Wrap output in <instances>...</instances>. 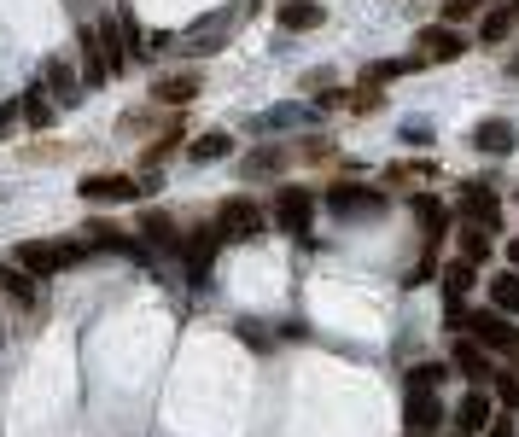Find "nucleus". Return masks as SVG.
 Masks as SVG:
<instances>
[{
    "label": "nucleus",
    "instance_id": "4c0bfd02",
    "mask_svg": "<svg viewBox=\"0 0 519 437\" xmlns=\"http://www.w3.org/2000/svg\"><path fill=\"white\" fill-rule=\"evenodd\" d=\"M508 263H514V274H519V239H514V245H508Z\"/></svg>",
    "mask_w": 519,
    "mask_h": 437
},
{
    "label": "nucleus",
    "instance_id": "9d476101",
    "mask_svg": "<svg viewBox=\"0 0 519 437\" xmlns=\"http://www.w3.org/2000/svg\"><path fill=\"white\" fill-rule=\"evenodd\" d=\"M490 420H496V403H490V391H467V397H461V408H455V437L490 432Z\"/></svg>",
    "mask_w": 519,
    "mask_h": 437
},
{
    "label": "nucleus",
    "instance_id": "20e7f679",
    "mask_svg": "<svg viewBox=\"0 0 519 437\" xmlns=\"http://www.w3.org/2000/svg\"><path fill=\"white\" fill-rule=\"evenodd\" d=\"M257 234H263V210H257V199L234 193V199L216 204V239H257Z\"/></svg>",
    "mask_w": 519,
    "mask_h": 437
},
{
    "label": "nucleus",
    "instance_id": "f3484780",
    "mask_svg": "<svg viewBox=\"0 0 519 437\" xmlns=\"http://www.w3.org/2000/svg\"><path fill=\"white\" fill-rule=\"evenodd\" d=\"M455 368L473 379V391H485V385H490V373H496V368H490V356L479 350V344H473V338H467V344H455Z\"/></svg>",
    "mask_w": 519,
    "mask_h": 437
},
{
    "label": "nucleus",
    "instance_id": "dca6fc26",
    "mask_svg": "<svg viewBox=\"0 0 519 437\" xmlns=\"http://www.w3.org/2000/svg\"><path fill=\"white\" fill-rule=\"evenodd\" d=\"M76 53H82V82H88V88H105V76H111V70H105L100 35H94V30H82V35H76Z\"/></svg>",
    "mask_w": 519,
    "mask_h": 437
},
{
    "label": "nucleus",
    "instance_id": "b1692460",
    "mask_svg": "<svg viewBox=\"0 0 519 437\" xmlns=\"http://www.w3.org/2000/svg\"><path fill=\"white\" fill-rule=\"evenodd\" d=\"M514 12H508V6H496V12H485V24H479V41H485V47H496V41H508V35H514Z\"/></svg>",
    "mask_w": 519,
    "mask_h": 437
},
{
    "label": "nucleus",
    "instance_id": "2eb2a0df",
    "mask_svg": "<svg viewBox=\"0 0 519 437\" xmlns=\"http://www.w3.org/2000/svg\"><path fill=\"white\" fill-rule=\"evenodd\" d=\"M415 216H420V228H426V239L450 234V222H455V210L438 193H415Z\"/></svg>",
    "mask_w": 519,
    "mask_h": 437
},
{
    "label": "nucleus",
    "instance_id": "72a5a7b5",
    "mask_svg": "<svg viewBox=\"0 0 519 437\" xmlns=\"http://www.w3.org/2000/svg\"><path fill=\"white\" fill-rule=\"evenodd\" d=\"M490 379H496V397L519 408V373H490Z\"/></svg>",
    "mask_w": 519,
    "mask_h": 437
},
{
    "label": "nucleus",
    "instance_id": "7ed1b4c3",
    "mask_svg": "<svg viewBox=\"0 0 519 437\" xmlns=\"http://www.w3.org/2000/svg\"><path fill=\"white\" fill-rule=\"evenodd\" d=\"M216 251H222L216 228H193V234H181V269H187V286H210Z\"/></svg>",
    "mask_w": 519,
    "mask_h": 437
},
{
    "label": "nucleus",
    "instance_id": "412c9836",
    "mask_svg": "<svg viewBox=\"0 0 519 437\" xmlns=\"http://www.w3.org/2000/svg\"><path fill=\"white\" fill-rule=\"evenodd\" d=\"M321 18H327V12H321L315 0H286V6H280V30H315Z\"/></svg>",
    "mask_w": 519,
    "mask_h": 437
},
{
    "label": "nucleus",
    "instance_id": "2f4dec72",
    "mask_svg": "<svg viewBox=\"0 0 519 437\" xmlns=\"http://www.w3.org/2000/svg\"><path fill=\"white\" fill-rule=\"evenodd\" d=\"M0 286H6V292H12V298H18V303H30V298H35L30 274H0Z\"/></svg>",
    "mask_w": 519,
    "mask_h": 437
},
{
    "label": "nucleus",
    "instance_id": "0eeeda50",
    "mask_svg": "<svg viewBox=\"0 0 519 437\" xmlns=\"http://www.w3.org/2000/svg\"><path fill=\"white\" fill-rule=\"evenodd\" d=\"M88 204H135L152 193V181H129V175H88L82 187H76Z\"/></svg>",
    "mask_w": 519,
    "mask_h": 437
},
{
    "label": "nucleus",
    "instance_id": "aec40b11",
    "mask_svg": "<svg viewBox=\"0 0 519 437\" xmlns=\"http://www.w3.org/2000/svg\"><path fill=\"white\" fill-rule=\"evenodd\" d=\"M193 94H199V76H158V88H152L158 105H187Z\"/></svg>",
    "mask_w": 519,
    "mask_h": 437
},
{
    "label": "nucleus",
    "instance_id": "f03ea898",
    "mask_svg": "<svg viewBox=\"0 0 519 437\" xmlns=\"http://www.w3.org/2000/svg\"><path fill=\"white\" fill-rule=\"evenodd\" d=\"M467 327H473V344H479L485 356H508V362L519 356V327L514 321H502L496 309H473Z\"/></svg>",
    "mask_w": 519,
    "mask_h": 437
},
{
    "label": "nucleus",
    "instance_id": "6e6552de",
    "mask_svg": "<svg viewBox=\"0 0 519 437\" xmlns=\"http://www.w3.org/2000/svg\"><path fill=\"white\" fill-rule=\"evenodd\" d=\"M327 210H333V216H380L385 193L356 187V181H333V187H327Z\"/></svg>",
    "mask_w": 519,
    "mask_h": 437
},
{
    "label": "nucleus",
    "instance_id": "ddd939ff",
    "mask_svg": "<svg viewBox=\"0 0 519 437\" xmlns=\"http://www.w3.org/2000/svg\"><path fill=\"white\" fill-rule=\"evenodd\" d=\"M140 239H146L152 251H181V228H175L170 210H146V216H140Z\"/></svg>",
    "mask_w": 519,
    "mask_h": 437
},
{
    "label": "nucleus",
    "instance_id": "473e14b6",
    "mask_svg": "<svg viewBox=\"0 0 519 437\" xmlns=\"http://www.w3.org/2000/svg\"><path fill=\"white\" fill-rule=\"evenodd\" d=\"M473 12H479V0H444V24H461V18H473Z\"/></svg>",
    "mask_w": 519,
    "mask_h": 437
},
{
    "label": "nucleus",
    "instance_id": "4be33fe9",
    "mask_svg": "<svg viewBox=\"0 0 519 437\" xmlns=\"http://www.w3.org/2000/svg\"><path fill=\"white\" fill-rule=\"evenodd\" d=\"M473 280H479V269L455 257L450 269H444V298H450V303H461V298H467V292H473Z\"/></svg>",
    "mask_w": 519,
    "mask_h": 437
},
{
    "label": "nucleus",
    "instance_id": "4468645a",
    "mask_svg": "<svg viewBox=\"0 0 519 437\" xmlns=\"http://www.w3.org/2000/svg\"><path fill=\"white\" fill-rule=\"evenodd\" d=\"M473 146H479V152H490V158H508V152L519 146V135H514V123L490 117V123H479V129H473Z\"/></svg>",
    "mask_w": 519,
    "mask_h": 437
},
{
    "label": "nucleus",
    "instance_id": "cd10ccee",
    "mask_svg": "<svg viewBox=\"0 0 519 437\" xmlns=\"http://www.w3.org/2000/svg\"><path fill=\"white\" fill-rule=\"evenodd\" d=\"M444 362H415V368H409V391H438V385H444Z\"/></svg>",
    "mask_w": 519,
    "mask_h": 437
},
{
    "label": "nucleus",
    "instance_id": "f8f14e48",
    "mask_svg": "<svg viewBox=\"0 0 519 437\" xmlns=\"http://www.w3.org/2000/svg\"><path fill=\"white\" fill-rule=\"evenodd\" d=\"M409 437H426L444 426V403H438V391H409Z\"/></svg>",
    "mask_w": 519,
    "mask_h": 437
},
{
    "label": "nucleus",
    "instance_id": "f704fd0d",
    "mask_svg": "<svg viewBox=\"0 0 519 437\" xmlns=\"http://www.w3.org/2000/svg\"><path fill=\"white\" fill-rule=\"evenodd\" d=\"M403 140H409V146H426V140H432V129H426V123H403Z\"/></svg>",
    "mask_w": 519,
    "mask_h": 437
},
{
    "label": "nucleus",
    "instance_id": "39448f33",
    "mask_svg": "<svg viewBox=\"0 0 519 437\" xmlns=\"http://www.w3.org/2000/svg\"><path fill=\"white\" fill-rule=\"evenodd\" d=\"M455 216H461V228H485V234H496V222H502V199H496V187L467 181V187H461V204H455Z\"/></svg>",
    "mask_w": 519,
    "mask_h": 437
},
{
    "label": "nucleus",
    "instance_id": "bb28decb",
    "mask_svg": "<svg viewBox=\"0 0 519 437\" xmlns=\"http://www.w3.org/2000/svg\"><path fill=\"white\" fill-rule=\"evenodd\" d=\"M181 135H187V129H181V123H170V129H164V140H152V146H146V169L164 164V158H175V152H181Z\"/></svg>",
    "mask_w": 519,
    "mask_h": 437
},
{
    "label": "nucleus",
    "instance_id": "f257e3e1",
    "mask_svg": "<svg viewBox=\"0 0 519 437\" xmlns=\"http://www.w3.org/2000/svg\"><path fill=\"white\" fill-rule=\"evenodd\" d=\"M12 257H18V274H65L88 257V239H24Z\"/></svg>",
    "mask_w": 519,
    "mask_h": 437
},
{
    "label": "nucleus",
    "instance_id": "c9c22d12",
    "mask_svg": "<svg viewBox=\"0 0 519 437\" xmlns=\"http://www.w3.org/2000/svg\"><path fill=\"white\" fill-rule=\"evenodd\" d=\"M485 437H519V432H514V420H502V414H496V420H490V432H485Z\"/></svg>",
    "mask_w": 519,
    "mask_h": 437
},
{
    "label": "nucleus",
    "instance_id": "a211bd4d",
    "mask_svg": "<svg viewBox=\"0 0 519 437\" xmlns=\"http://www.w3.org/2000/svg\"><path fill=\"white\" fill-rule=\"evenodd\" d=\"M298 123H315L310 105H275V111L251 117V129H257V135H269V129H298Z\"/></svg>",
    "mask_w": 519,
    "mask_h": 437
},
{
    "label": "nucleus",
    "instance_id": "9b49d317",
    "mask_svg": "<svg viewBox=\"0 0 519 437\" xmlns=\"http://www.w3.org/2000/svg\"><path fill=\"white\" fill-rule=\"evenodd\" d=\"M41 88H47L59 105H76V100H82V76L70 70V59H47V65H41Z\"/></svg>",
    "mask_w": 519,
    "mask_h": 437
},
{
    "label": "nucleus",
    "instance_id": "e433bc0d",
    "mask_svg": "<svg viewBox=\"0 0 519 437\" xmlns=\"http://www.w3.org/2000/svg\"><path fill=\"white\" fill-rule=\"evenodd\" d=\"M12 117H18V105H0V135L12 129Z\"/></svg>",
    "mask_w": 519,
    "mask_h": 437
},
{
    "label": "nucleus",
    "instance_id": "5701e85b",
    "mask_svg": "<svg viewBox=\"0 0 519 437\" xmlns=\"http://www.w3.org/2000/svg\"><path fill=\"white\" fill-rule=\"evenodd\" d=\"M490 303L502 315H519V274H490Z\"/></svg>",
    "mask_w": 519,
    "mask_h": 437
},
{
    "label": "nucleus",
    "instance_id": "1a4fd4ad",
    "mask_svg": "<svg viewBox=\"0 0 519 437\" xmlns=\"http://www.w3.org/2000/svg\"><path fill=\"white\" fill-rule=\"evenodd\" d=\"M467 53V35L450 30V24H432V30H420V53L415 65H455Z\"/></svg>",
    "mask_w": 519,
    "mask_h": 437
},
{
    "label": "nucleus",
    "instance_id": "393cba45",
    "mask_svg": "<svg viewBox=\"0 0 519 437\" xmlns=\"http://www.w3.org/2000/svg\"><path fill=\"white\" fill-rule=\"evenodd\" d=\"M403 70H415V59H380V65L362 70V88H380V82H397Z\"/></svg>",
    "mask_w": 519,
    "mask_h": 437
},
{
    "label": "nucleus",
    "instance_id": "58836bf2",
    "mask_svg": "<svg viewBox=\"0 0 519 437\" xmlns=\"http://www.w3.org/2000/svg\"><path fill=\"white\" fill-rule=\"evenodd\" d=\"M508 12H514V18H519V0H508Z\"/></svg>",
    "mask_w": 519,
    "mask_h": 437
},
{
    "label": "nucleus",
    "instance_id": "c756f323",
    "mask_svg": "<svg viewBox=\"0 0 519 437\" xmlns=\"http://www.w3.org/2000/svg\"><path fill=\"white\" fill-rule=\"evenodd\" d=\"M280 164H286V152H275V146H269V152H251V158H245V181H257V175H275Z\"/></svg>",
    "mask_w": 519,
    "mask_h": 437
},
{
    "label": "nucleus",
    "instance_id": "6ab92c4d",
    "mask_svg": "<svg viewBox=\"0 0 519 437\" xmlns=\"http://www.w3.org/2000/svg\"><path fill=\"white\" fill-rule=\"evenodd\" d=\"M228 152H234V135H222V129L187 140V158H193V164H216V158H228Z\"/></svg>",
    "mask_w": 519,
    "mask_h": 437
},
{
    "label": "nucleus",
    "instance_id": "c85d7f7f",
    "mask_svg": "<svg viewBox=\"0 0 519 437\" xmlns=\"http://www.w3.org/2000/svg\"><path fill=\"white\" fill-rule=\"evenodd\" d=\"M432 175H438L432 164H391V169H385L391 187H415V181H432Z\"/></svg>",
    "mask_w": 519,
    "mask_h": 437
},
{
    "label": "nucleus",
    "instance_id": "7c9ffc66",
    "mask_svg": "<svg viewBox=\"0 0 519 437\" xmlns=\"http://www.w3.org/2000/svg\"><path fill=\"white\" fill-rule=\"evenodd\" d=\"M18 111H24V117H30L35 129H47V117H53V111H47V100H41V94H35V88H24V105H18Z\"/></svg>",
    "mask_w": 519,
    "mask_h": 437
},
{
    "label": "nucleus",
    "instance_id": "423d86ee",
    "mask_svg": "<svg viewBox=\"0 0 519 437\" xmlns=\"http://www.w3.org/2000/svg\"><path fill=\"white\" fill-rule=\"evenodd\" d=\"M269 216H275L280 234H298V239H304V228L315 222V193H310V187H280L275 204H269Z\"/></svg>",
    "mask_w": 519,
    "mask_h": 437
},
{
    "label": "nucleus",
    "instance_id": "a878e982",
    "mask_svg": "<svg viewBox=\"0 0 519 437\" xmlns=\"http://www.w3.org/2000/svg\"><path fill=\"white\" fill-rule=\"evenodd\" d=\"M485 257H490V234H485V228H461V263L479 269Z\"/></svg>",
    "mask_w": 519,
    "mask_h": 437
}]
</instances>
